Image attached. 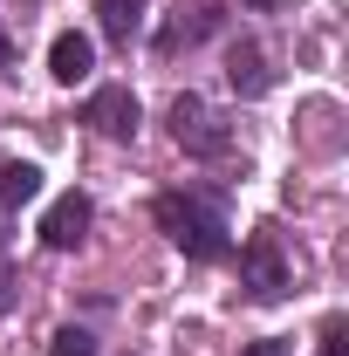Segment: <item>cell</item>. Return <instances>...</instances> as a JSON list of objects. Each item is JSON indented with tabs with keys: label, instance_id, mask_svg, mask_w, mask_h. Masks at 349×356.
Masks as SVG:
<instances>
[{
	"label": "cell",
	"instance_id": "obj_13",
	"mask_svg": "<svg viewBox=\"0 0 349 356\" xmlns=\"http://www.w3.org/2000/svg\"><path fill=\"white\" fill-rule=\"evenodd\" d=\"M247 7H261V14H281V7H288V0H247Z\"/></svg>",
	"mask_w": 349,
	"mask_h": 356
},
{
	"label": "cell",
	"instance_id": "obj_4",
	"mask_svg": "<svg viewBox=\"0 0 349 356\" xmlns=\"http://www.w3.org/2000/svg\"><path fill=\"white\" fill-rule=\"evenodd\" d=\"M240 274H247L254 302H281V295H288V267H281V247H274V233H254V240H247V254H240Z\"/></svg>",
	"mask_w": 349,
	"mask_h": 356
},
{
	"label": "cell",
	"instance_id": "obj_2",
	"mask_svg": "<svg viewBox=\"0 0 349 356\" xmlns=\"http://www.w3.org/2000/svg\"><path fill=\"white\" fill-rule=\"evenodd\" d=\"M172 137L185 158H206V165H219V158H233V131L219 124L213 110H206V96H172Z\"/></svg>",
	"mask_w": 349,
	"mask_h": 356
},
{
	"label": "cell",
	"instance_id": "obj_12",
	"mask_svg": "<svg viewBox=\"0 0 349 356\" xmlns=\"http://www.w3.org/2000/svg\"><path fill=\"white\" fill-rule=\"evenodd\" d=\"M322 356H343V322H329V329H322Z\"/></svg>",
	"mask_w": 349,
	"mask_h": 356
},
{
	"label": "cell",
	"instance_id": "obj_1",
	"mask_svg": "<svg viewBox=\"0 0 349 356\" xmlns=\"http://www.w3.org/2000/svg\"><path fill=\"white\" fill-rule=\"evenodd\" d=\"M151 220L172 233V247L185 261H226V254H233L226 213H219L213 199H199V192H158V199H151Z\"/></svg>",
	"mask_w": 349,
	"mask_h": 356
},
{
	"label": "cell",
	"instance_id": "obj_5",
	"mask_svg": "<svg viewBox=\"0 0 349 356\" xmlns=\"http://www.w3.org/2000/svg\"><path fill=\"white\" fill-rule=\"evenodd\" d=\"M89 220H96V206H89V192H62L55 206L42 213V247H55V254H69V247H83Z\"/></svg>",
	"mask_w": 349,
	"mask_h": 356
},
{
	"label": "cell",
	"instance_id": "obj_8",
	"mask_svg": "<svg viewBox=\"0 0 349 356\" xmlns=\"http://www.w3.org/2000/svg\"><path fill=\"white\" fill-rule=\"evenodd\" d=\"M96 21H103L110 42H131L137 28H144V0H96Z\"/></svg>",
	"mask_w": 349,
	"mask_h": 356
},
{
	"label": "cell",
	"instance_id": "obj_7",
	"mask_svg": "<svg viewBox=\"0 0 349 356\" xmlns=\"http://www.w3.org/2000/svg\"><path fill=\"white\" fill-rule=\"evenodd\" d=\"M89 69H96V42H89V35L69 28V35H55V42H48V76H55L62 89H76Z\"/></svg>",
	"mask_w": 349,
	"mask_h": 356
},
{
	"label": "cell",
	"instance_id": "obj_3",
	"mask_svg": "<svg viewBox=\"0 0 349 356\" xmlns=\"http://www.w3.org/2000/svg\"><path fill=\"white\" fill-rule=\"evenodd\" d=\"M83 124L103 131V137H117V144H131L137 137V96H131V83H103L83 103Z\"/></svg>",
	"mask_w": 349,
	"mask_h": 356
},
{
	"label": "cell",
	"instance_id": "obj_6",
	"mask_svg": "<svg viewBox=\"0 0 349 356\" xmlns=\"http://www.w3.org/2000/svg\"><path fill=\"white\" fill-rule=\"evenodd\" d=\"M226 83H233L240 103H261L267 89H274V69H267L261 42H233V48H226Z\"/></svg>",
	"mask_w": 349,
	"mask_h": 356
},
{
	"label": "cell",
	"instance_id": "obj_9",
	"mask_svg": "<svg viewBox=\"0 0 349 356\" xmlns=\"http://www.w3.org/2000/svg\"><path fill=\"white\" fill-rule=\"evenodd\" d=\"M0 199H7V206H28V199H42V165L14 158V165L0 172Z\"/></svg>",
	"mask_w": 349,
	"mask_h": 356
},
{
	"label": "cell",
	"instance_id": "obj_10",
	"mask_svg": "<svg viewBox=\"0 0 349 356\" xmlns=\"http://www.w3.org/2000/svg\"><path fill=\"white\" fill-rule=\"evenodd\" d=\"M48 356H96V336L89 329H55L48 336Z\"/></svg>",
	"mask_w": 349,
	"mask_h": 356
},
{
	"label": "cell",
	"instance_id": "obj_11",
	"mask_svg": "<svg viewBox=\"0 0 349 356\" xmlns=\"http://www.w3.org/2000/svg\"><path fill=\"white\" fill-rule=\"evenodd\" d=\"M240 356H288V343H281V336H261V343H247Z\"/></svg>",
	"mask_w": 349,
	"mask_h": 356
},
{
	"label": "cell",
	"instance_id": "obj_14",
	"mask_svg": "<svg viewBox=\"0 0 349 356\" xmlns=\"http://www.w3.org/2000/svg\"><path fill=\"white\" fill-rule=\"evenodd\" d=\"M7 62H14V48H7V35H0V69H7Z\"/></svg>",
	"mask_w": 349,
	"mask_h": 356
}]
</instances>
